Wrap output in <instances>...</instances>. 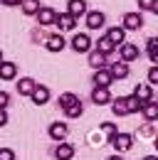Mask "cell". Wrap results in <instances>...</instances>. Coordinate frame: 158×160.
I'll return each instance as SVG.
<instances>
[{
    "instance_id": "cell-1",
    "label": "cell",
    "mask_w": 158,
    "mask_h": 160,
    "mask_svg": "<svg viewBox=\"0 0 158 160\" xmlns=\"http://www.w3.org/2000/svg\"><path fill=\"white\" fill-rule=\"evenodd\" d=\"M109 143L114 145V150L121 155V153L131 150V145H134V136H131V133H114V136L109 138Z\"/></svg>"
},
{
    "instance_id": "cell-2",
    "label": "cell",
    "mask_w": 158,
    "mask_h": 160,
    "mask_svg": "<svg viewBox=\"0 0 158 160\" xmlns=\"http://www.w3.org/2000/svg\"><path fill=\"white\" fill-rule=\"evenodd\" d=\"M118 49V57H121V62H136L138 57H141V52H138V44H134V42H121L116 47Z\"/></svg>"
},
{
    "instance_id": "cell-3",
    "label": "cell",
    "mask_w": 158,
    "mask_h": 160,
    "mask_svg": "<svg viewBox=\"0 0 158 160\" xmlns=\"http://www.w3.org/2000/svg\"><path fill=\"white\" fill-rule=\"evenodd\" d=\"M92 37L87 35V32H77L74 37H72V49L77 52V54H87V52H92Z\"/></svg>"
},
{
    "instance_id": "cell-4",
    "label": "cell",
    "mask_w": 158,
    "mask_h": 160,
    "mask_svg": "<svg viewBox=\"0 0 158 160\" xmlns=\"http://www.w3.org/2000/svg\"><path fill=\"white\" fill-rule=\"evenodd\" d=\"M121 27H124L126 32H129V30H131V32L141 30V27H143V15H141V12H126L124 20H121Z\"/></svg>"
},
{
    "instance_id": "cell-5",
    "label": "cell",
    "mask_w": 158,
    "mask_h": 160,
    "mask_svg": "<svg viewBox=\"0 0 158 160\" xmlns=\"http://www.w3.org/2000/svg\"><path fill=\"white\" fill-rule=\"evenodd\" d=\"M84 18H87V27H89V30H101L104 22H106V15H104L101 10H92V12H87Z\"/></svg>"
},
{
    "instance_id": "cell-6",
    "label": "cell",
    "mask_w": 158,
    "mask_h": 160,
    "mask_svg": "<svg viewBox=\"0 0 158 160\" xmlns=\"http://www.w3.org/2000/svg\"><path fill=\"white\" fill-rule=\"evenodd\" d=\"M67 15H72L74 20L87 15V0H69L67 2Z\"/></svg>"
},
{
    "instance_id": "cell-7",
    "label": "cell",
    "mask_w": 158,
    "mask_h": 160,
    "mask_svg": "<svg viewBox=\"0 0 158 160\" xmlns=\"http://www.w3.org/2000/svg\"><path fill=\"white\" fill-rule=\"evenodd\" d=\"M37 22H40V27H47V25H55V18H57V12L52 10V8H47V5H42L37 10Z\"/></svg>"
},
{
    "instance_id": "cell-8",
    "label": "cell",
    "mask_w": 158,
    "mask_h": 160,
    "mask_svg": "<svg viewBox=\"0 0 158 160\" xmlns=\"http://www.w3.org/2000/svg\"><path fill=\"white\" fill-rule=\"evenodd\" d=\"M55 25L59 27V32H69V30H74V27H77V20H74L72 15H67V12H57Z\"/></svg>"
},
{
    "instance_id": "cell-9",
    "label": "cell",
    "mask_w": 158,
    "mask_h": 160,
    "mask_svg": "<svg viewBox=\"0 0 158 160\" xmlns=\"http://www.w3.org/2000/svg\"><path fill=\"white\" fill-rule=\"evenodd\" d=\"M18 77V64L15 62H0V79L3 81H13Z\"/></svg>"
},
{
    "instance_id": "cell-10",
    "label": "cell",
    "mask_w": 158,
    "mask_h": 160,
    "mask_svg": "<svg viewBox=\"0 0 158 160\" xmlns=\"http://www.w3.org/2000/svg\"><path fill=\"white\" fill-rule=\"evenodd\" d=\"M67 136H69V126H67V123H59V121H57V123L50 126V138H52V140L62 143Z\"/></svg>"
},
{
    "instance_id": "cell-11",
    "label": "cell",
    "mask_w": 158,
    "mask_h": 160,
    "mask_svg": "<svg viewBox=\"0 0 158 160\" xmlns=\"http://www.w3.org/2000/svg\"><path fill=\"white\" fill-rule=\"evenodd\" d=\"M106 69H109V74H111L114 79H126V77L131 74V69H129L126 62H114V64H109Z\"/></svg>"
},
{
    "instance_id": "cell-12",
    "label": "cell",
    "mask_w": 158,
    "mask_h": 160,
    "mask_svg": "<svg viewBox=\"0 0 158 160\" xmlns=\"http://www.w3.org/2000/svg\"><path fill=\"white\" fill-rule=\"evenodd\" d=\"M92 81H94V86H104V89H109V86L114 84V77L109 74V69H97L94 77H92Z\"/></svg>"
},
{
    "instance_id": "cell-13",
    "label": "cell",
    "mask_w": 158,
    "mask_h": 160,
    "mask_svg": "<svg viewBox=\"0 0 158 160\" xmlns=\"http://www.w3.org/2000/svg\"><path fill=\"white\" fill-rule=\"evenodd\" d=\"M30 99H32V103H37V106H45V103L50 101V89H47L45 84H37L35 91L30 94Z\"/></svg>"
},
{
    "instance_id": "cell-14",
    "label": "cell",
    "mask_w": 158,
    "mask_h": 160,
    "mask_svg": "<svg viewBox=\"0 0 158 160\" xmlns=\"http://www.w3.org/2000/svg\"><path fill=\"white\" fill-rule=\"evenodd\" d=\"M55 158L57 160H72L74 158V145L72 143H57V148H55Z\"/></svg>"
},
{
    "instance_id": "cell-15",
    "label": "cell",
    "mask_w": 158,
    "mask_h": 160,
    "mask_svg": "<svg viewBox=\"0 0 158 160\" xmlns=\"http://www.w3.org/2000/svg\"><path fill=\"white\" fill-rule=\"evenodd\" d=\"M134 96H136L141 103H146V101H153V89H151V84H136V89H134Z\"/></svg>"
},
{
    "instance_id": "cell-16",
    "label": "cell",
    "mask_w": 158,
    "mask_h": 160,
    "mask_svg": "<svg viewBox=\"0 0 158 160\" xmlns=\"http://www.w3.org/2000/svg\"><path fill=\"white\" fill-rule=\"evenodd\" d=\"M45 47H47V52H62L64 47H67V42L62 35H50L47 40H45Z\"/></svg>"
},
{
    "instance_id": "cell-17",
    "label": "cell",
    "mask_w": 158,
    "mask_h": 160,
    "mask_svg": "<svg viewBox=\"0 0 158 160\" xmlns=\"http://www.w3.org/2000/svg\"><path fill=\"white\" fill-rule=\"evenodd\" d=\"M92 101H94L97 106H104V103H109V101H111V94H109V89H104V86H94V89H92Z\"/></svg>"
},
{
    "instance_id": "cell-18",
    "label": "cell",
    "mask_w": 158,
    "mask_h": 160,
    "mask_svg": "<svg viewBox=\"0 0 158 160\" xmlns=\"http://www.w3.org/2000/svg\"><path fill=\"white\" fill-rule=\"evenodd\" d=\"M94 44H97V52H101L104 57H109V54H114V52H116V44L109 40L106 35H104V37H99V40L94 42Z\"/></svg>"
},
{
    "instance_id": "cell-19",
    "label": "cell",
    "mask_w": 158,
    "mask_h": 160,
    "mask_svg": "<svg viewBox=\"0 0 158 160\" xmlns=\"http://www.w3.org/2000/svg\"><path fill=\"white\" fill-rule=\"evenodd\" d=\"M87 54H89V67H92L94 72H97V69H106V64H109V62H106V57H104L101 52L92 49V52H87Z\"/></svg>"
},
{
    "instance_id": "cell-20",
    "label": "cell",
    "mask_w": 158,
    "mask_h": 160,
    "mask_svg": "<svg viewBox=\"0 0 158 160\" xmlns=\"http://www.w3.org/2000/svg\"><path fill=\"white\" fill-rule=\"evenodd\" d=\"M35 86H37V81H35V79L22 77V79L18 81V94H20V96H30V94L35 91Z\"/></svg>"
},
{
    "instance_id": "cell-21",
    "label": "cell",
    "mask_w": 158,
    "mask_h": 160,
    "mask_svg": "<svg viewBox=\"0 0 158 160\" xmlns=\"http://www.w3.org/2000/svg\"><path fill=\"white\" fill-rule=\"evenodd\" d=\"M141 113H143V118L148 121V123L158 121V103H156V101H146L143 108H141Z\"/></svg>"
},
{
    "instance_id": "cell-22",
    "label": "cell",
    "mask_w": 158,
    "mask_h": 160,
    "mask_svg": "<svg viewBox=\"0 0 158 160\" xmlns=\"http://www.w3.org/2000/svg\"><path fill=\"white\" fill-rule=\"evenodd\" d=\"M106 37H109V40L114 42V44H121V42H126V30H124V27H121V25H118V27H111V30H109V32H106Z\"/></svg>"
},
{
    "instance_id": "cell-23",
    "label": "cell",
    "mask_w": 158,
    "mask_h": 160,
    "mask_svg": "<svg viewBox=\"0 0 158 160\" xmlns=\"http://www.w3.org/2000/svg\"><path fill=\"white\" fill-rule=\"evenodd\" d=\"M146 52H148V59L158 67V37H151L146 42Z\"/></svg>"
},
{
    "instance_id": "cell-24",
    "label": "cell",
    "mask_w": 158,
    "mask_h": 160,
    "mask_svg": "<svg viewBox=\"0 0 158 160\" xmlns=\"http://www.w3.org/2000/svg\"><path fill=\"white\" fill-rule=\"evenodd\" d=\"M20 8H22L25 15H37V10L42 8V2H40V0H22Z\"/></svg>"
},
{
    "instance_id": "cell-25",
    "label": "cell",
    "mask_w": 158,
    "mask_h": 160,
    "mask_svg": "<svg viewBox=\"0 0 158 160\" xmlns=\"http://www.w3.org/2000/svg\"><path fill=\"white\" fill-rule=\"evenodd\" d=\"M124 101H126V111H129V116H131V113H138V111L143 108V103H141L134 94H131V96H124Z\"/></svg>"
},
{
    "instance_id": "cell-26",
    "label": "cell",
    "mask_w": 158,
    "mask_h": 160,
    "mask_svg": "<svg viewBox=\"0 0 158 160\" xmlns=\"http://www.w3.org/2000/svg\"><path fill=\"white\" fill-rule=\"evenodd\" d=\"M111 111H114V116H129V111H126V101L124 96H118L114 103H111Z\"/></svg>"
},
{
    "instance_id": "cell-27",
    "label": "cell",
    "mask_w": 158,
    "mask_h": 160,
    "mask_svg": "<svg viewBox=\"0 0 158 160\" xmlns=\"http://www.w3.org/2000/svg\"><path fill=\"white\" fill-rule=\"evenodd\" d=\"M64 113H67V118H79V116L84 113V106H82V101L72 103L69 108H64Z\"/></svg>"
},
{
    "instance_id": "cell-28",
    "label": "cell",
    "mask_w": 158,
    "mask_h": 160,
    "mask_svg": "<svg viewBox=\"0 0 158 160\" xmlns=\"http://www.w3.org/2000/svg\"><path fill=\"white\" fill-rule=\"evenodd\" d=\"M77 94H72V91H67V94H62V96H59V106H62V108H69V106H72V103H77Z\"/></svg>"
},
{
    "instance_id": "cell-29",
    "label": "cell",
    "mask_w": 158,
    "mask_h": 160,
    "mask_svg": "<svg viewBox=\"0 0 158 160\" xmlns=\"http://www.w3.org/2000/svg\"><path fill=\"white\" fill-rule=\"evenodd\" d=\"M101 131H104L109 138H111L114 133H118V131H116V123H101Z\"/></svg>"
},
{
    "instance_id": "cell-30",
    "label": "cell",
    "mask_w": 158,
    "mask_h": 160,
    "mask_svg": "<svg viewBox=\"0 0 158 160\" xmlns=\"http://www.w3.org/2000/svg\"><path fill=\"white\" fill-rule=\"evenodd\" d=\"M0 160H15V150H10V148H0Z\"/></svg>"
},
{
    "instance_id": "cell-31",
    "label": "cell",
    "mask_w": 158,
    "mask_h": 160,
    "mask_svg": "<svg viewBox=\"0 0 158 160\" xmlns=\"http://www.w3.org/2000/svg\"><path fill=\"white\" fill-rule=\"evenodd\" d=\"M148 84H158V67L156 64L148 69Z\"/></svg>"
},
{
    "instance_id": "cell-32",
    "label": "cell",
    "mask_w": 158,
    "mask_h": 160,
    "mask_svg": "<svg viewBox=\"0 0 158 160\" xmlns=\"http://www.w3.org/2000/svg\"><path fill=\"white\" fill-rule=\"evenodd\" d=\"M8 103H10V94L8 91H0V108H8Z\"/></svg>"
},
{
    "instance_id": "cell-33",
    "label": "cell",
    "mask_w": 158,
    "mask_h": 160,
    "mask_svg": "<svg viewBox=\"0 0 158 160\" xmlns=\"http://www.w3.org/2000/svg\"><path fill=\"white\" fill-rule=\"evenodd\" d=\"M153 8V0H138V10H151Z\"/></svg>"
},
{
    "instance_id": "cell-34",
    "label": "cell",
    "mask_w": 158,
    "mask_h": 160,
    "mask_svg": "<svg viewBox=\"0 0 158 160\" xmlns=\"http://www.w3.org/2000/svg\"><path fill=\"white\" fill-rule=\"evenodd\" d=\"M138 133H141V136H151V133H153V123H146V126H143Z\"/></svg>"
},
{
    "instance_id": "cell-35",
    "label": "cell",
    "mask_w": 158,
    "mask_h": 160,
    "mask_svg": "<svg viewBox=\"0 0 158 160\" xmlns=\"http://www.w3.org/2000/svg\"><path fill=\"white\" fill-rule=\"evenodd\" d=\"M5 123H8V111H5V108H0V128H3Z\"/></svg>"
},
{
    "instance_id": "cell-36",
    "label": "cell",
    "mask_w": 158,
    "mask_h": 160,
    "mask_svg": "<svg viewBox=\"0 0 158 160\" xmlns=\"http://www.w3.org/2000/svg\"><path fill=\"white\" fill-rule=\"evenodd\" d=\"M0 2H3V5H8V8H15V5H20L22 0H0Z\"/></svg>"
},
{
    "instance_id": "cell-37",
    "label": "cell",
    "mask_w": 158,
    "mask_h": 160,
    "mask_svg": "<svg viewBox=\"0 0 158 160\" xmlns=\"http://www.w3.org/2000/svg\"><path fill=\"white\" fill-rule=\"evenodd\" d=\"M151 12H153V15H158V0H153V8H151Z\"/></svg>"
},
{
    "instance_id": "cell-38",
    "label": "cell",
    "mask_w": 158,
    "mask_h": 160,
    "mask_svg": "<svg viewBox=\"0 0 158 160\" xmlns=\"http://www.w3.org/2000/svg\"><path fill=\"white\" fill-rule=\"evenodd\" d=\"M143 160H158V155H146Z\"/></svg>"
},
{
    "instance_id": "cell-39",
    "label": "cell",
    "mask_w": 158,
    "mask_h": 160,
    "mask_svg": "<svg viewBox=\"0 0 158 160\" xmlns=\"http://www.w3.org/2000/svg\"><path fill=\"white\" fill-rule=\"evenodd\" d=\"M109 160H124V158H121V155H118V153H116V155H111V158H109Z\"/></svg>"
},
{
    "instance_id": "cell-40",
    "label": "cell",
    "mask_w": 158,
    "mask_h": 160,
    "mask_svg": "<svg viewBox=\"0 0 158 160\" xmlns=\"http://www.w3.org/2000/svg\"><path fill=\"white\" fill-rule=\"evenodd\" d=\"M153 145H156V150H158V136H156V140H153Z\"/></svg>"
},
{
    "instance_id": "cell-41",
    "label": "cell",
    "mask_w": 158,
    "mask_h": 160,
    "mask_svg": "<svg viewBox=\"0 0 158 160\" xmlns=\"http://www.w3.org/2000/svg\"><path fill=\"white\" fill-rule=\"evenodd\" d=\"M0 62H3V49H0Z\"/></svg>"
}]
</instances>
